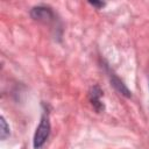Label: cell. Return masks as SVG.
I'll use <instances>...</instances> for the list:
<instances>
[{"label":"cell","mask_w":149,"mask_h":149,"mask_svg":"<svg viewBox=\"0 0 149 149\" xmlns=\"http://www.w3.org/2000/svg\"><path fill=\"white\" fill-rule=\"evenodd\" d=\"M51 130V125H50V119H49V113L48 111H44L42 113L40 123L35 130L34 137H33V147L34 149H40L44 146L47 140L49 139Z\"/></svg>","instance_id":"obj_1"},{"label":"cell","mask_w":149,"mask_h":149,"mask_svg":"<svg viewBox=\"0 0 149 149\" xmlns=\"http://www.w3.org/2000/svg\"><path fill=\"white\" fill-rule=\"evenodd\" d=\"M30 16L40 22H43L45 24H55L57 19H56V14L52 10L51 7L47 6V5H37L34 6L30 9Z\"/></svg>","instance_id":"obj_2"},{"label":"cell","mask_w":149,"mask_h":149,"mask_svg":"<svg viewBox=\"0 0 149 149\" xmlns=\"http://www.w3.org/2000/svg\"><path fill=\"white\" fill-rule=\"evenodd\" d=\"M102 95H104V92L99 85H93L88 91V101L97 113H100L105 109V105L101 100Z\"/></svg>","instance_id":"obj_3"},{"label":"cell","mask_w":149,"mask_h":149,"mask_svg":"<svg viewBox=\"0 0 149 149\" xmlns=\"http://www.w3.org/2000/svg\"><path fill=\"white\" fill-rule=\"evenodd\" d=\"M107 71H108V77H109V80H111V85H112L121 95H123V97H126V98H130V97H132V92H130L129 88L126 86V84H125L114 72H112L108 68H107Z\"/></svg>","instance_id":"obj_4"},{"label":"cell","mask_w":149,"mask_h":149,"mask_svg":"<svg viewBox=\"0 0 149 149\" xmlns=\"http://www.w3.org/2000/svg\"><path fill=\"white\" fill-rule=\"evenodd\" d=\"M9 135H10V128H9V126L7 125V121H6L5 116L1 115V118H0V137H1V140L3 141V140H6Z\"/></svg>","instance_id":"obj_5"},{"label":"cell","mask_w":149,"mask_h":149,"mask_svg":"<svg viewBox=\"0 0 149 149\" xmlns=\"http://www.w3.org/2000/svg\"><path fill=\"white\" fill-rule=\"evenodd\" d=\"M88 5L93 6V7L97 8V9H100V8H102V7L106 6V3L102 2V1H88Z\"/></svg>","instance_id":"obj_6"}]
</instances>
